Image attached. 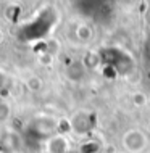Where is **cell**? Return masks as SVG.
I'll return each mask as SVG.
<instances>
[{
  "instance_id": "obj_2",
  "label": "cell",
  "mask_w": 150,
  "mask_h": 153,
  "mask_svg": "<svg viewBox=\"0 0 150 153\" xmlns=\"http://www.w3.org/2000/svg\"><path fill=\"white\" fill-rule=\"evenodd\" d=\"M55 129H57V123L50 118H37V119H32L31 123L28 124L26 127V135L28 139L31 140H50L55 134Z\"/></svg>"
},
{
  "instance_id": "obj_1",
  "label": "cell",
  "mask_w": 150,
  "mask_h": 153,
  "mask_svg": "<svg viewBox=\"0 0 150 153\" xmlns=\"http://www.w3.org/2000/svg\"><path fill=\"white\" fill-rule=\"evenodd\" d=\"M57 21V13L52 8H45L34 19L29 23L23 24L18 29V39L21 42H34V40H40L52 31Z\"/></svg>"
},
{
  "instance_id": "obj_8",
  "label": "cell",
  "mask_w": 150,
  "mask_h": 153,
  "mask_svg": "<svg viewBox=\"0 0 150 153\" xmlns=\"http://www.w3.org/2000/svg\"><path fill=\"white\" fill-rule=\"evenodd\" d=\"M3 85H5V74L0 71V89H2Z\"/></svg>"
},
{
  "instance_id": "obj_9",
  "label": "cell",
  "mask_w": 150,
  "mask_h": 153,
  "mask_svg": "<svg viewBox=\"0 0 150 153\" xmlns=\"http://www.w3.org/2000/svg\"><path fill=\"white\" fill-rule=\"evenodd\" d=\"M3 39V36H2V32H0V40H2Z\"/></svg>"
},
{
  "instance_id": "obj_3",
  "label": "cell",
  "mask_w": 150,
  "mask_h": 153,
  "mask_svg": "<svg viewBox=\"0 0 150 153\" xmlns=\"http://www.w3.org/2000/svg\"><path fill=\"white\" fill-rule=\"evenodd\" d=\"M21 145V137L16 132H3L0 135V153H18Z\"/></svg>"
},
{
  "instance_id": "obj_6",
  "label": "cell",
  "mask_w": 150,
  "mask_h": 153,
  "mask_svg": "<svg viewBox=\"0 0 150 153\" xmlns=\"http://www.w3.org/2000/svg\"><path fill=\"white\" fill-rule=\"evenodd\" d=\"M8 116H10V106L5 102H0V123L7 121Z\"/></svg>"
},
{
  "instance_id": "obj_7",
  "label": "cell",
  "mask_w": 150,
  "mask_h": 153,
  "mask_svg": "<svg viewBox=\"0 0 150 153\" xmlns=\"http://www.w3.org/2000/svg\"><path fill=\"white\" fill-rule=\"evenodd\" d=\"M95 150H97V145H95V143H86V145L81 147L82 153H95Z\"/></svg>"
},
{
  "instance_id": "obj_5",
  "label": "cell",
  "mask_w": 150,
  "mask_h": 153,
  "mask_svg": "<svg viewBox=\"0 0 150 153\" xmlns=\"http://www.w3.org/2000/svg\"><path fill=\"white\" fill-rule=\"evenodd\" d=\"M26 84H28V89H31V90H39L42 87V81L39 77H29Z\"/></svg>"
},
{
  "instance_id": "obj_4",
  "label": "cell",
  "mask_w": 150,
  "mask_h": 153,
  "mask_svg": "<svg viewBox=\"0 0 150 153\" xmlns=\"http://www.w3.org/2000/svg\"><path fill=\"white\" fill-rule=\"evenodd\" d=\"M49 153H66L68 152V142L61 135H53L47 143Z\"/></svg>"
}]
</instances>
